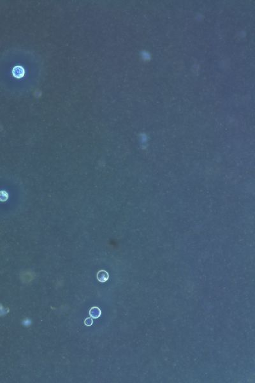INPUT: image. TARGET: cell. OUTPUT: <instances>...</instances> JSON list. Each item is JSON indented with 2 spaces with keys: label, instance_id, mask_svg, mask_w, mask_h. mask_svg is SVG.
I'll return each mask as SVG.
<instances>
[{
  "label": "cell",
  "instance_id": "1",
  "mask_svg": "<svg viewBox=\"0 0 255 383\" xmlns=\"http://www.w3.org/2000/svg\"><path fill=\"white\" fill-rule=\"evenodd\" d=\"M24 73H25L24 69H23V67L21 66H19V65L16 66L12 70L13 76L17 79L22 78L24 76Z\"/></svg>",
  "mask_w": 255,
  "mask_h": 383
},
{
  "label": "cell",
  "instance_id": "3",
  "mask_svg": "<svg viewBox=\"0 0 255 383\" xmlns=\"http://www.w3.org/2000/svg\"><path fill=\"white\" fill-rule=\"evenodd\" d=\"M89 315L93 319H98L101 315V310L98 307L93 306L89 310Z\"/></svg>",
  "mask_w": 255,
  "mask_h": 383
},
{
  "label": "cell",
  "instance_id": "2",
  "mask_svg": "<svg viewBox=\"0 0 255 383\" xmlns=\"http://www.w3.org/2000/svg\"><path fill=\"white\" fill-rule=\"evenodd\" d=\"M96 277H97V279H98L99 282L103 283L108 280L109 275L105 270H100V271H99L98 273H97Z\"/></svg>",
  "mask_w": 255,
  "mask_h": 383
},
{
  "label": "cell",
  "instance_id": "4",
  "mask_svg": "<svg viewBox=\"0 0 255 383\" xmlns=\"http://www.w3.org/2000/svg\"><path fill=\"white\" fill-rule=\"evenodd\" d=\"M93 319L91 318H87V319H85L84 323H85L86 326H91L93 325Z\"/></svg>",
  "mask_w": 255,
  "mask_h": 383
}]
</instances>
